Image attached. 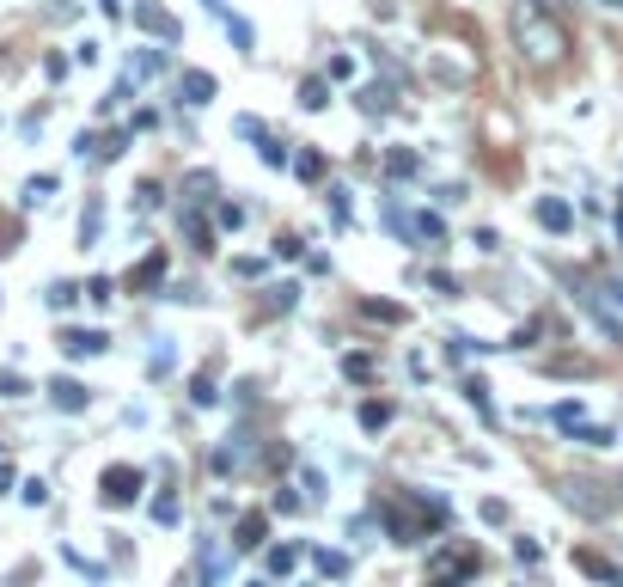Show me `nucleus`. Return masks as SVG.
<instances>
[{"label": "nucleus", "mask_w": 623, "mask_h": 587, "mask_svg": "<svg viewBox=\"0 0 623 587\" xmlns=\"http://www.w3.org/2000/svg\"><path fill=\"white\" fill-rule=\"evenodd\" d=\"M514 37H519V49L532 56V62H562V49H568V31H562V19H556L544 0H519L514 6Z\"/></svg>", "instance_id": "nucleus-1"}, {"label": "nucleus", "mask_w": 623, "mask_h": 587, "mask_svg": "<svg viewBox=\"0 0 623 587\" xmlns=\"http://www.w3.org/2000/svg\"><path fill=\"white\" fill-rule=\"evenodd\" d=\"M141 489H147V471H141V465H104V478H98L104 508H135Z\"/></svg>", "instance_id": "nucleus-2"}, {"label": "nucleus", "mask_w": 623, "mask_h": 587, "mask_svg": "<svg viewBox=\"0 0 623 587\" xmlns=\"http://www.w3.org/2000/svg\"><path fill=\"white\" fill-rule=\"evenodd\" d=\"M380 520L385 526H391V539H397V545H422V539H428V514H422V508H404V496H391V502H380Z\"/></svg>", "instance_id": "nucleus-3"}, {"label": "nucleus", "mask_w": 623, "mask_h": 587, "mask_svg": "<svg viewBox=\"0 0 623 587\" xmlns=\"http://www.w3.org/2000/svg\"><path fill=\"white\" fill-rule=\"evenodd\" d=\"M135 25H141L147 37H159V43H177V37H183V25H177L159 0H135Z\"/></svg>", "instance_id": "nucleus-4"}, {"label": "nucleus", "mask_w": 623, "mask_h": 587, "mask_svg": "<svg viewBox=\"0 0 623 587\" xmlns=\"http://www.w3.org/2000/svg\"><path fill=\"white\" fill-rule=\"evenodd\" d=\"M49 404H55V410H68V416H80L86 404H92V392H86L80 380H68V374H62V380H49Z\"/></svg>", "instance_id": "nucleus-5"}, {"label": "nucleus", "mask_w": 623, "mask_h": 587, "mask_svg": "<svg viewBox=\"0 0 623 587\" xmlns=\"http://www.w3.org/2000/svg\"><path fill=\"white\" fill-rule=\"evenodd\" d=\"M214 92H220V86H214V73H202V68L177 73V99H183V104H214Z\"/></svg>", "instance_id": "nucleus-6"}, {"label": "nucleus", "mask_w": 623, "mask_h": 587, "mask_svg": "<svg viewBox=\"0 0 623 587\" xmlns=\"http://www.w3.org/2000/svg\"><path fill=\"white\" fill-rule=\"evenodd\" d=\"M538 227L544 233H575V208L562 196H538Z\"/></svg>", "instance_id": "nucleus-7"}, {"label": "nucleus", "mask_w": 623, "mask_h": 587, "mask_svg": "<svg viewBox=\"0 0 623 587\" xmlns=\"http://www.w3.org/2000/svg\"><path fill=\"white\" fill-rule=\"evenodd\" d=\"M263 532H269V520L263 514H239V526H233V551H263Z\"/></svg>", "instance_id": "nucleus-8"}, {"label": "nucleus", "mask_w": 623, "mask_h": 587, "mask_svg": "<svg viewBox=\"0 0 623 587\" xmlns=\"http://www.w3.org/2000/svg\"><path fill=\"white\" fill-rule=\"evenodd\" d=\"M312 563H318V575H324V582H343L348 569H354V557H348V551H330V545H318V551H312Z\"/></svg>", "instance_id": "nucleus-9"}, {"label": "nucleus", "mask_w": 623, "mask_h": 587, "mask_svg": "<svg viewBox=\"0 0 623 587\" xmlns=\"http://www.w3.org/2000/svg\"><path fill=\"white\" fill-rule=\"evenodd\" d=\"M458 392H465V404L483 416V422H495V398H489V385L477 380V374H465V385H458Z\"/></svg>", "instance_id": "nucleus-10"}, {"label": "nucleus", "mask_w": 623, "mask_h": 587, "mask_svg": "<svg viewBox=\"0 0 623 587\" xmlns=\"http://www.w3.org/2000/svg\"><path fill=\"white\" fill-rule=\"evenodd\" d=\"M104 343H110L104 331H62V349H68V355H104Z\"/></svg>", "instance_id": "nucleus-11"}, {"label": "nucleus", "mask_w": 623, "mask_h": 587, "mask_svg": "<svg viewBox=\"0 0 623 587\" xmlns=\"http://www.w3.org/2000/svg\"><path fill=\"white\" fill-rule=\"evenodd\" d=\"M385 172L391 177H415L422 172V153H415V147H391V153H385Z\"/></svg>", "instance_id": "nucleus-12"}, {"label": "nucleus", "mask_w": 623, "mask_h": 587, "mask_svg": "<svg viewBox=\"0 0 623 587\" xmlns=\"http://www.w3.org/2000/svg\"><path fill=\"white\" fill-rule=\"evenodd\" d=\"M190 404H196V410H214V404H220V392H214V374H190Z\"/></svg>", "instance_id": "nucleus-13"}, {"label": "nucleus", "mask_w": 623, "mask_h": 587, "mask_svg": "<svg viewBox=\"0 0 623 587\" xmlns=\"http://www.w3.org/2000/svg\"><path fill=\"white\" fill-rule=\"evenodd\" d=\"M361 428H367V435H380V428H391V404H385V398H367V404H361Z\"/></svg>", "instance_id": "nucleus-14"}, {"label": "nucleus", "mask_w": 623, "mask_h": 587, "mask_svg": "<svg viewBox=\"0 0 623 587\" xmlns=\"http://www.w3.org/2000/svg\"><path fill=\"white\" fill-rule=\"evenodd\" d=\"M568 435H575L581 447H611V441H618V428H605V422H575Z\"/></svg>", "instance_id": "nucleus-15"}, {"label": "nucleus", "mask_w": 623, "mask_h": 587, "mask_svg": "<svg viewBox=\"0 0 623 587\" xmlns=\"http://www.w3.org/2000/svg\"><path fill=\"white\" fill-rule=\"evenodd\" d=\"M343 380H354V385L373 380V355H367V349H348L343 355Z\"/></svg>", "instance_id": "nucleus-16"}, {"label": "nucleus", "mask_w": 623, "mask_h": 587, "mask_svg": "<svg viewBox=\"0 0 623 587\" xmlns=\"http://www.w3.org/2000/svg\"><path fill=\"white\" fill-rule=\"evenodd\" d=\"M257 160H263L269 172H281V166H294V153H287V141H276V135H263V141H257Z\"/></svg>", "instance_id": "nucleus-17"}, {"label": "nucleus", "mask_w": 623, "mask_h": 587, "mask_svg": "<svg viewBox=\"0 0 623 587\" xmlns=\"http://www.w3.org/2000/svg\"><path fill=\"white\" fill-rule=\"evenodd\" d=\"M159 281H166V251H153L135 276H129V288H159Z\"/></svg>", "instance_id": "nucleus-18"}, {"label": "nucleus", "mask_w": 623, "mask_h": 587, "mask_svg": "<svg viewBox=\"0 0 623 587\" xmlns=\"http://www.w3.org/2000/svg\"><path fill=\"white\" fill-rule=\"evenodd\" d=\"M263 306H269V312H294V306H300V281H281V288H269V294H263Z\"/></svg>", "instance_id": "nucleus-19"}, {"label": "nucleus", "mask_w": 623, "mask_h": 587, "mask_svg": "<svg viewBox=\"0 0 623 587\" xmlns=\"http://www.w3.org/2000/svg\"><path fill=\"white\" fill-rule=\"evenodd\" d=\"M300 104H306V110H324V104H330V80H324V73H312L306 86H300Z\"/></svg>", "instance_id": "nucleus-20"}, {"label": "nucleus", "mask_w": 623, "mask_h": 587, "mask_svg": "<svg viewBox=\"0 0 623 587\" xmlns=\"http://www.w3.org/2000/svg\"><path fill=\"white\" fill-rule=\"evenodd\" d=\"M361 312H367V318H380V324H404V318H410L397 300H361Z\"/></svg>", "instance_id": "nucleus-21"}, {"label": "nucleus", "mask_w": 623, "mask_h": 587, "mask_svg": "<svg viewBox=\"0 0 623 587\" xmlns=\"http://www.w3.org/2000/svg\"><path fill=\"white\" fill-rule=\"evenodd\" d=\"M361 110H367V117L391 110V86H380V80H373V86H361Z\"/></svg>", "instance_id": "nucleus-22"}, {"label": "nucleus", "mask_w": 623, "mask_h": 587, "mask_svg": "<svg viewBox=\"0 0 623 587\" xmlns=\"http://www.w3.org/2000/svg\"><path fill=\"white\" fill-rule=\"evenodd\" d=\"M550 422H556V428H575V422H587L581 398H562V404H550Z\"/></svg>", "instance_id": "nucleus-23"}, {"label": "nucleus", "mask_w": 623, "mask_h": 587, "mask_svg": "<svg viewBox=\"0 0 623 587\" xmlns=\"http://www.w3.org/2000/svg\"><path fill=\"white\" fill-rule=\"evenodd\" d=\"M415 239L440 245V239H447V220H440V214H428V208H422V214H415Z\"/></svg>", "instance_id": "nucleus-24"}, {"label": "nucleus", "mask_w": 623, "mask_h": 587, "mask_svg": "<svg viewBox=\"0 0 623 587\" xmlns=\"http://www.w3.org/2000/svg\"><path fill=\"white\" fill-rule=\"evenodd\" d=\"M294 172L306 177V184H318V177H324V153H318V147H306V153H294Z\"/></svg>", "instance_id": "nucleus-25"}, {"label": "nucleus", "mask_w": 623, "mask_h": 587, "mask_svg": "<svg viewBox=\"0 0 623 587\" xmlns=\"http://www.w3.org/2000/svg\"><path fill=\"white\" fill-rule=\"evenodd\" d=\"M153 520H159V526H177V520H183V508H177L172 489H159V496H153Z\"/></svg>", "instance_id": "nucleus-26"}, {"label": "nucleus", "mask_w": 623, "mask_h": 587, "mask_svg": "<svg viewBox=\"0 0 623 587\" xmlns=\"http://www.w3.org/2000/svg\"><path fill=\"white\" fill-rule=\"evenodd\" d=\"M300 569V545H276L269 551V575H294Z\"/></svg>", "instance_id": "nucleus-27"}, {"label": "nucleus", "mask_w": 623, "mask_h": 587, "mask_svg": "<svg viewBox=\"0 0 623 587\" xmlns=\"http://www.w3.org/2000/svg\"><path fill=\"white\" fill-rule=\"evenodd\" d=\"M183 233H190V245H196V251H214V233H208L202 214H183Z\"/></svg>", "instance_id": "nucleus-28"}, {"label": "nucleus", "mask_w": 623, "mask_h": 587, "mask_svg": "<svg viewBox=\"0 0 623 587\" xmlns=\"http://www.w3.org/2000/svg\"><path fill=\"white\" fill-rule=\"evenodd\" d=\"M220 19H226V37H233V49H251V43H257L251 19H233V13H220Z\"/></svg>", "instance_id": "nucleus-29"}, {"label": "nucleus", "mask_w": 623, "mask_h": 587, "mask_svg": "<svg viewBox=\"0 0 623 587\" xmlns=\"http://www.w3.org/2000/svg\"><path fill=\"white\" fill-rule=\"evenodd\" d=\"M330 220H337V227H348V220H354V203H348V190H343V184L330 190Z\"/></svg>", "instance_id": "nucleus-30"}, {"label": "nucleus", "mask_w": 623, "mask_h": 587, "mask_svg": "<svg viewBox=\"0 0 623 587\" xmlns=\"http://www.w3.org/2000/svg\"><path fill=\"white\" fill-rule=\"evenodd\" d=\"M575 569H587V575H599V582H611V575H618V569H611L605 557H593V551H581V557H575Z\"/></svg>", "instance_id": "nucleus-31"}, {"label": "nucleus", "mask_w": 623, "mask_h": 587, "mask_svg": "<svg viewBox=\"0 0 623 587\" xmlns=\"http://www.w3.org/2000/svg\"><path fill=\"white\" fill-rule=\"evenodd\" d=\"M477 514H483L489 526H508V502H501V496H483V502H477Z\"/></svg>", "instance_id": "nucleus-32"}, {"label": "nucleus", "mask_w": 623, "mask_h": 587, "mask_svg": "<svg viewBox=\"0 0 623 587\" xmlns=\"http://www.w3.org/2000/svg\"><path fill=\"white\" fill-rule=\"evenodd\" d=\"M31 385H25V374H13V367H0V398H25Z\"/></svg>", "instance_id": "nucleus-33"}, {"label": "nucleus", "mask_w": 623, "mask_h": 587, "mask_svg": "<svg viewBox=\"0 0 623 587\" xmlns=\"http://www.w3.org/2000/svg\"><path fill=\"white\" fill-rule=\"evenodd\" d=\"M214 220H220L226 233H239V227H244V208L239 203H220V208H214Z\"/></svg>", "instance_id": "nucleus-34"}, {"label": "nucleus", "mask_w": 623, "mask_h": 587, "mask_svg": "<svg viewBox=\"0 0 623 587\" xmlns=\"http://www.w3.org/2000/svg\"><path fill=\"white\" fill-rule=\"evenodd\" d=\"M183 190H190V203H208V196H214V172H196Z\"/></svg>", "instance_id": "nucleus-35"}, {"label": "nucleus", "mask_w": 623, "mask_h": 587, "mask_svg": "<svg viewBox=\"0 0 623 587\" xmlns=\"http://www.w3.org/2000/svg\"><path fill=\"white\" fill-rule=\"evenodd\" d=\"M73 300H80V288H68V281H55V288H49V306H55V312H68Z\"/></svg>", "instance_id": "nucleus-36"}, {"label": "nucleus", "mask_w": 623, "mask_h": 587, "mask_svg": "<svg viewBox=\"0 0 623 587\" xmlns=\"http://www.w3.org/2000/svg\"><path fill=\"white\" fill-rule=\"evenodd\" d=\"M19 496H25L31 508H43V502H49V484H43V478H31V484H19Z\"/></svg>", "instance_id": "nucleus-37"}, {"label": "nucleus", "mask_w": 623, "mask_h": 587, "mask_svg": "<svg viewBox=\"0 0 623 587\" xmlns=\"http://www.w3.org/2000/svg\"><path fill=\"white\" fill-rule=\"evenodd\" d=\"M49 190H55V177H49V172H43V177H31V184H25V203H43Z\"/></svg>", "instance_id": "nucleus-38"}, {"label": "nucleus", "mask_w": 623, "mask_h": 587, "mask_svg": "<svg viewBox=\"0 0 623 587\" xmlns=\"http://www.w3.org/2000/svg\"><path fill=\"white\" fill-rule=\"evenodd\" d=\"M428 288H434V294H458V276H447V270H428Z\"/></svg>", "instance_id": "nucleus-39"}, {"label": "nucleus", "mask_w": 623, "mask_h": 587, "mask_svg": "<svg viewBox=\"0 0 623 587\" xmlns=\"http://www.w3.org/2000/svg\"><path fill=\"white\" fill-rule=\"evenodd\" d=\"M514 557H519V563H538L544 545H538V539H514Z\"/></svg>", "instance_id": "nucleus-40"}, {"label": "nucleus", "mask_w": 623, "mask_h": 587, "mask_svg": "<svg viewBox=\"0 0 623 587\" xmlns=\"http://www.w3.org/2000/svg\"><path fill=\"white\" fill-rule=\"evenodd\" d=\"M471 245H477V251H501V233H495V227H477Z\"/></svg>", "instance_id": "nucleus-41"}, {"label": "nucleus", "mask_w": 623, "mask_h": 587, "mask_svg": "<svg viewBox=\"0 0 623 587\" xmlns=\"http://www.w3.org/2000/svg\"><path fill=\"white\" fill-rule=\"evenodd\" d=\"M233 129H239L244 141H263V135H269V129H263V123H257V117H239V123H233Z\"/></svg>", "instance_id": "nucleus-42"}, {"label": "nucleus", "mask_w": 623, "mask_h": 587, "mask_svg": "<svg viewBox=\"0 0 623 587\" xmlns=\"http://www.w3.org/2000/svg\"><path fill=\"white\" fill-rule=\"evenodd\" d=\"M276 257H306V245L294 239V233H281V239H276Z\"/></svg>", "instance_id": "nucleus-43"}, {"label": "nucleus", "mask_w": 623, "mask_h": 587, "mask_svg": "<svg viewBox=\"0 0 623 587\" xmlns=\"http://www.w3.org/2000/svg\"><path fill=\"white\" fill-rule=\"evenodd\" d=\"M330 80H354V62H348V56H330Z\"/></svg>", "instance_id": "nucleus-44"}, {"label": "nucleus", "mask_w": 623, "mask_h": 587, "mask_svg": "<svg viewBox=\"0 0 623 587\" xmlns=\"http://www.w3.org/2000/svg\"><path fill=\"white\" fill-rule=\"evenodd\" d=\"M465 582H471V575H434L428 587H465Z\"/></svg>", "instance_id": "nucleus-45"}, {"label": "nucleus", "mask_w": 623, "mask_h": 587, "mask_svg": "<svg viewBox=\"0 0 623 587\" xmlns=\"http://www.w3.org/2000/svg\"><path fill=\"white\" fill-rule=\"evenodd\" d=\"M6 489H13V465L0 459V496H6Z\"/></svg>", "instance_id": "nucleus-46"}, {"label": "nucleus", "mask_w": 623, "mask_h": 587, "mask_svg": "<svg viewBox=\"0 0 623 587\" xmlns=\"http://www.w3.org/2000/svg\"><path fill=\"white\" fill-rule=\"evenodd\" d=\"M98 13H110V19H116V13H123V0H98Z\"/></svg>", "instance_id": "nucleus-47"}, {"label": "nucleus", "mask_w": 623, "mask_h": 587, "mask_svg": "<svg viewBox=\"0 0 623 587\" xmlns=\"http://www.w3.org/2000/svg\"><path fill=\"white\" fill-rule=\"evenodd\" d=\"M202 6H208V13H226V0H202Z\"/></svg>", "instance_id": "nucleus-48"}, {"label": "nucleus", "mask_w": 623, "mask_h": 587, "mask_svg": "<svg viewBox=\"0 0 623 587\" xmlns=\"http://www.w3.org/2000/svg\"><path fill=\"white\" fill-rule=\"evenodd\" d=\"M618 239H623V196H618Z\"/></svg>", "instance_id": "nucleus-49"}, {"label": "nucleus", "mask_w": 623, "mask_h": 587, "mask_svg": "<svg viewBox=\"0 0 623 587\" xmlns=\"http://www.w3.org/2000/svg\"><path fill=\"white\" fill-rule=\"evenodd\" d=\"M611 587H623V569H618V575H611Z\"/></svg>", "instance_id": "nucleus-50"}, {"label": "nucleus", "mask_w": 623, "mask_h": 587, "mask_svg": "<svg viewBox=\"0 0 623 587\" xmlns=\"http://www.w3.org/2000/svg\"><path fill=\"white\" fill-rule=\"evenodd\" d=\"M244 587H269V582H244Z\"/></svg>", "instance_id": "nucleus-51"}, {"label": "nucleus", "mask_w": 623, "mask_h": 587, "mask_svg": "<svg viewBox=\"0 0 623 587\" xmlns=\"http://www.w3.org/2000/svg\"><path fill=\"white\" fill-rule=\"evenodd\" d=\"M605 6H623V0H605Z\"/></svg>", "instance_id": "nucleus-52"}]
</instances>
